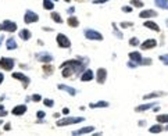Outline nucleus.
I'll list each match as a JSON object with an SVG mask.
<instances>
[{
    "label": "nucleus",
    "instance_id": "1",
    "mask_svg": "<svg viewBox=\"0 0 168 136\" xmlns=\"http://www.w3.org/2000/svg\"><path fill=\"white\" fill-rule=\"evenodd\" d=\"M85 118H82V117H74V118H63L60 119V121H57V125L59 126H66V125H72V124H79V122H82Z\"/></svg>",
    "mask_w": 168,
    "mask_h": 136
},
{
    "label": "nucleus",
    "instance_id": "2",
    "mask_svg": "<svg viewBox=\"0 0 168 136\" xmlns=\"http://www.w3.org/2000/svg\"><path fill=\"white\" fill-rule=\"evenodd\" d=\"M85 38L86 39H89V40H103V35L100 34V32L97 31H95V29H85Z\"/></svg>",
    "mask_w": 168,
    "mask_h": 136
},
{
    "label": "nucleus",
    "instance_id": "3",
    "mask_svg": "<svg viewBox=\"0 0 168 136\" xmlns=\"http://www.w3.org/2000/svg\"><path fill=\"white\" fill-rule=\"evenodd\" d=\"M63 65H70L71 68H74V71H75V72H81V71H83V68H85L83 63H79V61H75V60L66 61ZM63 65H61V67H63Z\"/></svg>",
    "mask_w": 168,
    "mask_h": 136
},
{
    "label": "nucleus",
    "instance_id": "4",
    "mask_svg": "<svg viewBox=\"0 0 168 136\" xmlns=\"http://www.w3.org/2000/svg\"><path fill=\"white\" fill-rule=\"evenodd\" d=\"M96 81H97V83L100 85H103V83L106 82V79H107V70L106 68H99L97 71H96Z\"/></svg>",
    "mask_w": 168,
    "mask_h": 136
},
{
    "label": "nucleus",
    "instance_id": "5",
    "mask_svg": "<svg viewBox=\"0 0 168 136\" xmlns=\"http://www.w3.org/2000/svg\"><path fill=\"white\" fill-rule=\"evenodd\" d=\"M57 44H59L60 47L67 49V47H70V46H71V40L66 36V35L60 34V35H57Z\"/></svg>",
    "mask_w": 168,
    "mask_h": 136
},
{
    "label": "nucleus",
    "instance_id": "6",
    "mask_svg": "<svg viewBox=\"0 0 168 136\" xmlns=\"http://www.w3.org/2000/svg\"><path fill=\"white\" fill-rule=\"evenodd\" d=\"M93 78H95L93 71L92 70H85L82 72V75H81V81H82V82H89V81H92Z\"/></svg>",
    "mask_w": 168,
    "mask_h": 136
},
{
    "label": "nucleus",
    "instance_id": "7",
    "mask_svg": "<svg viewBox=\"0 0 168 136\" xmlns=\"http://www.w3.org/2000/svg\"><path fill=\"white\" fill-rule=\"evenodd\" d=\"M157 17V11H154V10H143V11H140V14H139V18H154Z\"/></svg>",
    "mask_w": 168,
    "mask_h": 136
},
{
    "label": "nucleus",
    "instance_id": "8",
    "mask_svg": "<svg viewBox=\"0 0 168 136\" xmlns=\"http://www.w3.org/2000/svg\"><path fill=\"white\" fill-rule=\"evenodd\" d=\"M157 46V40L156 39H147V40H144L143 43H142V50H147V49H153Z\"/></svg>",
    "mask_w": 168,
    "mask_h": 136
},
{
    "label": "nucleus",
    "instance_id": "9",
    "mask_svg": "<svg viewBox=\"0 0 168 136\" xmlns=\"http://www.w3.org/2000/svg\"><path fill=\"white\" fill-rule=\"evenodd\" d=\"M39 17H38V14H35V13L32 11H27V14H25V22L27 24H31V22H36Z\"/></svg>",
    "mask_w": 168,
    "mask_h": 136
},
{
    "label": "nucleus",
    "instance_id": "10",
    "mask_svg": "<svg viewBox=\"0 0 168 136\" xmlns=\"http://www.w3.org/2000/svg\"><path fill=\"white\" fill-rule=\"evenodd\" d=\"M156 106V103L154 102H149L147 104H142V106H138L136 108H135V111L136 112H143V111H147V110H150L151 107Z\"/></svg>",
    "mask_w": 168,
    "mask_h": 136
},
{
    "label": "nucleus",
    "instance_id": "11",
    "mask_svg": "<svg viewBox=\"0 0 168 136\" xmlns=\"http://www.w3.org/2000/svg\"><path fill=\"white\" fill-rule=\"evenodd\" d=\"M108 106H110V103L104 102V100H100V102H97V103H90L89 104L90 108H107Z\"/></svg>",
    "mask_w": 168,
    "mask_h": 136
},
{
    "label": "nucleus",
    "instance_id": "12",
    "mask_svg": "<svg viewBox=\"0 0 168 136\" xmlns=\"http://www.w3.org/2000/svg\"><path fill=\"white\" fill-rule=\"evenodd\" d=\"M129 56V60H132V61H135V63L138 64H140V61H142V54L139 53V51H131V53L128 54Z\"/></svg>",
    "mask_w": 168,
    "mask_h": 136
},
{
    "label": "nucleus",
    "instance_id": "13",
    "mask_svg": "<svg viewBox=\"0 0 168 136\" xmlns=\"http://www.w3.org/2000/svg\"><path fill=\"white\" fill-rule=\"evenodd\" d=\"M163 131H164V128H163V125H161L160 122H157L156 125H153V126H150V128H149V132H150V133H153V135L161 133Z\"/></svg>",
    "mask_w": 168,
    "mask_h": 136
},
{
    "label": "nucleus",
    "instance_id": "14",
    "mask_svg": "<svg viewBox=\"0 0 168 136\" xmlns=\"http://www.w3.org/2000/svg\"><path fill=\"white\" fill-rule=\"evenodd\" d=\"M13 65H14V63L11 58H2V61H0V67L6 68V70H11Z\"/></svg>",
    "mask_w": 168,
    "mask_h": 136
},
{
    "label": "nucleus",
    "instance_id": "15",
    "mask_svg": "<svg viewBox=\"0 0 168 136\" xmlns=\"http://www.w3.org/2000/svg\"><path fill=\"white\" fill-rule=\"evenodd\" d=\"M143 25H144V28H149V29H151V31H154V32H160V27H158L154 21H144Z\"/></svg>",
    "mask_w": 168,
    "mask_h": 136
},
{
    "label": "nucleus",
    "instance_id": "16",
    "mask_svg": "<svg viewBox=\"0 0 168 136\" xmlns=\"http://www.w3.org/2000/svg\"><path fill=\"white\" fill-rule=\"evenodd\" d=\"M95 131V126H85V128L79 129V131H75L74 135H85V133H92Z\"/></svg>",
    "mask_w": 168,
    "mask_h": 136
},
{
    "label": "nucleus",
    "instance_id": "17",
    "mask_svg": "<svg viewBox=\"0 0 168 136\" xmlns=\"http://www.w3.org/2000/svg\"><path fill=\"white\" fill-rule=\"evenodd\" d=\"M13 78H17V79H20V81H22V82L25 83V87L28 86V83H29V79H28L25 75H22V74H20V72H17V74H13Z\"/></svg>",
    "mask_w": 168,
    "mask_h": 136
},
{
    "label": "nucleus",
    "instance_id": "18",
    "mask_svg": "<svg viewBox=\"0 0 168 136\" xmlns=\"http://www.w3.org/2000/svg\"><path fill=\"white\" fill-rule=\"evenodd\" d=\"M25 111H27V107L25 106H17L14 110H13V114L14 115H21V114H24Z\"/></svg>",
    "mask_w": 168,
    "mask_h": 136
},
{
    "label": "nucleus",
    "instance_id": "19",
    "mask_svg": "<svg viewBox=\"0 0 168 136\" xmlns=\"http://www.w3.org/2000/svg\"><path fill=\"white\" fill-rule=\"evenodd\" d=\"M61 68H63V76H64V78L71 76V74L74 72V70H72V68H71L70 65H63Z\"/></svg>",
    "mask_w": 168,
    "mask_h": 136
},
{
    "label": "nucleus",
    "instance_id": "20",
    "mask_svg": "<svg viewBox=\"0 0 168 136\" xmlns=\"http://www.w3.org/2000/svg\"><path fill=\"white\" fill-rule=\"evenodd\" d=\"M157 7L163 8V10H168V0H154Z\"/></svg>",
    "mask_w": 168,
    "mask_h": 136
},
{
    "label": "nucleus",
    "instance_id": "21",
    "mask_svg": "<svg viewBox=\"0 0 168 136\" xmlns=\"http://www.w3.org/2000/svg\"><path fill=\"white\" fill-rule=\"evenodd\" d=\"M59 89H63V90H66V92H68L71 96H75L76 95V90L74 89V87H70L67 85H59Z\"/></svg>",
    "mask_w": 168,
    "mask_h": 136
},
{
    "label": "nucleus",
    "instance_id": "22",
    "mask_svg": "<svg viewBox=\"0 0 168 136\" xmlns=\"http://www.w3.org/2000/svg\"><path fill=\"white\" fill-rule=\"evenodd\" d=\"M161 95H165V93L164 92H153V93H149V95L143 96V99L144 100H151V99H156V97L161 96Z\"/></svg>",
    "mask_w": 168,
    "mask_h": 136
},
{
    "label": "nucleus",
    "instance_id": "23",
    "mask_svg": "<svg viewBox=\"0 0 168 136\" xmlns=\"http://www.w3.org/2000/svg\"><path fill=\"white\" fill-rule=\"evenodd\" d=\"M67 22H68V25H70V27H74V28H75V27H78V25H79L78 18H76V17H74V15H72V17H70V18H68V21H67Z\"/></svg>",
    "mask_w": 168,
    "mask_h": 136
},
{
    "label": "nucleus",
    "instance_id": "24",
    "mask_svg": "<svg viewBox=\"0 0 168 136\" xmlns=\"http://www.w3.org/2000/svg\"><path fill=\"white\" fill-rule=\"evenodd\" d=\"M157 122H160V124H168V114L157 115Z\"/></svg>",
    "mask_w": 168,
    "mask_h": 136
},
{
    "label": "nucleus",
    "instance_id": "25",
    "mask_svg": "<svg viewBox=\"0 0 168 136\" xmlns=\"http://www.w3.org/2000/svg\"><path fill=\"white\" fill-rule=\"evenodd\" d=\"M3 28H6L7 31L13 32V31H15V29H17V25L13 24V22H4V24H3Z\"/></svg>",
    "mask_w": 168,
    "mask_h": 136
},
{
    "label": "nucleus",
    "instance_id": "26",
    "mask_svg": "<svg viewBox=\"0 0 168 136\" xmlns=\"http://www.w3.org/2000/svg\"><path fill=\"white\" fill-rule=\"evenodd\" d=\"M43 7L46 10H53L54 4H53V2H51V0H43Z\"/></svg>",
    "mask_w": 168,
    "mask_h": 136
},
{
    "label": "nucleus",
    "instance_id": "27",
    "mask_svg": "<svg viewBox=\"0 0 168 136\" xmlns=\"http://www.w3.org/2000/svg\"><path fill=\"white\" fill-rule=\"evenodd\" d=\"M51 18H53V21L57 22V24H61V22H63V19H61L59 13H51Z\"/></svg>",
    "mask_w": 168,
    "mask_h": 136
},
{
    "label": "nucleus",
    "instance_id": "28",
    "mask_svg": "<svg viewBox=\"0 0 168 136\" xmlns=\"http://www.w3.org/2000/svg\"><path fill=\"white\" fill-rule=\"evenodd\" d=\"M151 63H153V60L151 58H143L142 57V61L139 65H151Z\"/></svg>",
    "mask_w": 168,
    "mask_h": 136
},
{
    "label": "nucleus",
    "instance_id": "29",
    "mask_svg": "<svg viewBox=\"0 0 168 136\" xmlns=\"http://www.w3.org/2000/svg\"><path fill=\"white\" fill-rule=\"evenodd\" d=\"M113 28H114V35H117V38H118V39H122V38H124V36H122L121 32L118 31V27L115 25V22H113Z\"/></svg>",
    "mask_w": 168,
    "mask_h": 136
},
{
    "label": "nucleus",
    "instance_id": "30",
    "mask_svg": "<svg viewBox=\"0 0 168 136\" xmlns=\"http://www.w3.org/2000/svg\"><path fill=\"white\" fill-rule=\"evenodd\" d=\"M131 4L132 6H135V7H143V2L142 0H131Z\"/></svg>",
    "mask_w": 168,
    "mask_h": 136
},
{
    "label": "nucleus",
    "instance_id": "31",
    "mask_svg": "<svg viewBox=\"0 0 168 136\" xmlns=\"http://www.w3.org/2000/svg\"><path fill=\"white\" fill-rule=\"evenodd\" d=\"M39 58L42 61H45V63H49V61L53 60V57L49 56V54H43V56H39Z\"/></svg>",
    "mask_w": 168,
    "mask_h": 136
},
{
    "label": "nucleus",
    "instance_id": "32",
    "mask_svg": "<svg viewBox=\"0 0 168 136\" xmlns=\"http://www.w3.org/2000/svg\"><path fill=\"white\" fill-rule=\"evenodd\" d=\"M158 58H160V61L164 64V65H168V54H161Z\"/></svg>",
    "mask_w": 168,
    "mask_h": 136
},
{
    "label": "nucleus",
    "instance_id": "33",
    "mask_svg": "<svg viewBox=\"0 0 168 136\" xmlns=\"http://www.w3.org/2000/svg\"><path fill=\"white\" fill-rule=\"evenodd\" d=\"M20 35H21V38H22V39H25V40L31 38V32H29V31H27V29H25V31H22Z\"/></svg>",
    "mask_w": 168,
    "mask_h": 136
},
{
    "label": "nucleus",
    "instance_id": "34",
    "mask_svg": "<svg viewBox=\"0 0 168 136\" xmlns=\"http://www.w3.org/2000/svg\"><path fill=\"white\" fill-rule=\"evenodd\" d=\"M129 44H131V46H138L139 40H138L136 38H131V39H129Z\"/></svg>",
    "mask_w": 168,
    "mask_h": 136
},
{
    "label": "nucleus",
    "instance_id": "35",
    "mask_svg": "<svg viewBox=\"0 0 168 136\" xmlns=\"http://www.w3.org/2000/svg\"><path fill=\"white\" fill-rule=\"evenodd\" d=\"M43 70L46 71V72H49V75H50L51 72H53V67H47V65H45V67H43Z\"/></svg>",
    "mask_w": 168,
    "mask_h": 136
},
{
    "label": "nucleus",
    "instance_id": "36",
    "mask_svg": "<svg viewBox=\"0 0 168 136\" xmlns=\"http://www.w3.org/2000/svg\"><path fill=\"white\" fill-rule=\"evenodd\" d=\"M132 25H134L132 22H121V27L122 28H128V27H132Z\"/></svg>",
    "mask_w": 168,
    "mask_h": 136
},
{
    "label": "nucleus",
    "instance_id": "37",
    "mask_svg": "<svg viewBox=\"0 0 168 136\" xmlns=\"http://www.w3.org/2000/svg\"><path fill=\"white\" fill-rule=\"evenodd\" d=\"M45 104H46V106H49V107H51V106L54 104V102H53V100H49V99H46V100H45Z\"/></svg>",
    "mask_w": 168,
    "mask_h": 136
},
{
    "label": "nucleus",
    "instance_id": "38",
    "mask_svg": "<svg viewBox=\"0 0 168 136\" xmlns=\"http://www.w3.org/2000/svg\"><path fill=\"white\" fill-rule=\"evenodd\" d=\"M128 67H131V68H135V67H138V64L136 63H135V61H129V63H128Z\"/></svg>",
    "mask_w": 168,
    "mask_h": 136
},
{
    "label": "nucleus",
    "instance_id": "39",
    "mask_svg": "<svg viewBox=\"0 0 168 136\" xmlns=\"http://www.w3.org/2000/svg\"><path fill=\"white\" fill-rule=\"evenodd\" d=\"M108 0H93V3L95 4H102V3H107Z\"/></svg>",
    "mask_w": 168,
    "mask_h": 136
},
{
    "label": "nucleus",
    "instance_id": "40",
    "mask_svg": "<svg viewBox=\"0 0 168 136\" xmlns=\"http://www.w3.org/2000/svg\"><path fill=\"white\" fill-rule=\"evenodd\" d=\"M121 10H122L124 13H131V11H132V7H127V6H125V7H122Z\"/></svg>",
    "mask_w": 168,
    "mask_h": 136
},
{
    "label": "nucleus",
    "instance_id": "41",
    "mask_svg": "<svg viewBox=\"0 0 168 136\" xmlns=\"http://www.w3.org/2000/svg\"><path fill=\"white\" fill-rule=\"evenodd\" d=\"M40 99H42V97L39 95H34V97H32V100H35V102H39Z\"/></svg>",
    "mask_w": 168,
    "mask_h": 136
},
{
    "label": "nucleus",
    "instance_id": "42",
    "mask_svg": "<svg viewBox=\"0 0 168 136\" xmlns=\"http://www.w3.org/2000/svg\"><path fill=\"white\" fill-rule=\"evenodd\" d=\"M38 117H39V118H43V117H45V112H43V111H39V112H38Z\"/></svg>",
    "mask_w": 168,
    "mask_h": 136
},
{
    "label": "nucleus",
    "instance_id": "43",
    "mask_svg": "<svg viewBox=\"0 0 168 136\" xmlns=\"http://www.w3.org/2000/svg\"><path fill=\"white\" fill-rule=\"evenodd\" d=\"M68 112H70L68 108H64V110H63V114H68Z\"/></svg>",
    "mask_w": 168,
    "mask_h": 136
},
{
    "label": "nucleus",
    "instance_id": "44",
    "mask_svg": "<svg viewBox=\"0 0 168 136\" xmlns=\"http://www.w3.org/2000/svg\"><path fill=\"white\" fill-rule=\"evenodd\" d=\"M164 131H168V125L165 126V128H164Z\"/></svg>",
    "mask_w": 168,
    "mask_h": 136
},
{
    "label": "nucleus",
    "instance_id": "45",
    "mask_svg": "<svg viewBox=\"0 0 168 136\" xmlns=\"http://www.w3.org/2000/svg\"><path fill=\"white\" fill-rule=\"evenodd\" d=\"M2 78H3V76H2V74H0V81H2Z\"/></svg>",
    "mask_w": 168,
    "mask_h": 136
}]
</instances>
